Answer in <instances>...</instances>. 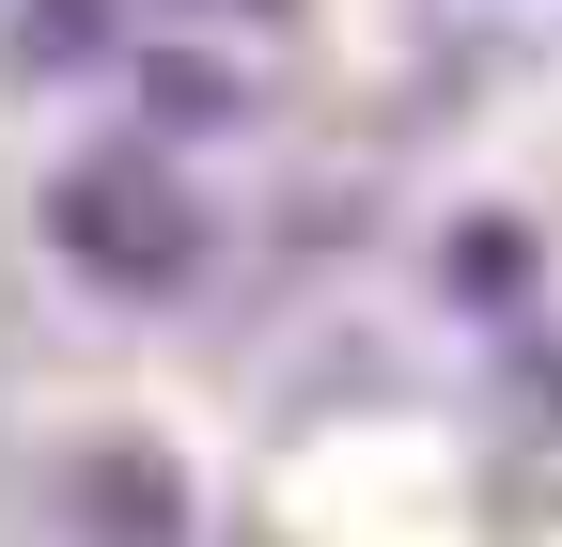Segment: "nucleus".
<instances>
[{
  "mask_svg": "<svg viewBox=\"0 0 562 547\" xmlns=\"http://www.w3.org/2000/svg\"><path fill=\"white\" fill-rule=\"evenodd\" d=\"M47 250L79 266V282H110V298H172L203 266V188L157 142H94V157L47 172Z\"/></svg>",
  "mask_w": 562,
  "mask_h": 547,
  "instance_id": "f257e3e1",
  "label": "nucleus"
},
{
  "mask_svg": "<svg viewBox=\"0 0 562 547\" xmlns=\"http://www.w3.org/2000/svg\"><path fill=\"white\" fill-rule=\"evenodd\" d=\"M516 282H531V235H516V220H469V235H453V298H469V313H516Z\"/></svg>",
  "mask_w": 562,
  "mask_h": 547,
  "instance_id": "f03ea898",
  "label": "nucleus"
},
{
  "mask_svg": "<svg viewBox=\"0 0 562 547\" xmlns=\"http://www.w3.org/2000/svg\"><path fill=\"white\" fill-rule=\"evenodd\" d=\"M32 63H94V0H47V16H32Z\"/></svg>",
  "mask_w": 562,
  "mask_h": 547,
  "instance_id": "7ed1b4c3",
  "label": "nucleus"
}]
</instances>
